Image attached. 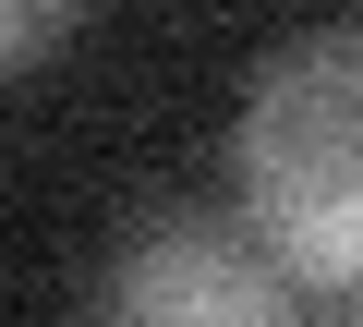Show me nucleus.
<instances>
[{
  "label": "nucleus",
  "instance_id": "obj_1",
  "mask_svg": "<svg viewBox=\"0 0 363 327\" xmlns=\"http://www.w3.org/2000/svg\"><path fill=\"white\" fill-rule=\"evenodd\" d=\"M230 194L303 291L363 315V25H303L242 73Z\"/></svg>",
  "mask_w": 363,
  "mask_h": 327
},
{
  "label": "nucleus",
  "instance_id": "obj_2",
  "mask_svg": "<svg viewBox=\"0 0 363 327\" xmlns=\"http://www.w3.org/2000/svg\"><path fill=\"white\" fill-rule=\"evenodd\" d=\"M97 327H303V279L255 243V218L169 206L109 243Z\"/></svg>",
  "mask_w": 363,
  "mask_h": 327
},
{
  "label": "nucleus",
  "instance_id": "obj_3",
  "mask_svg": "<svg viewBox=\"0 0 363 327\" xmlns=\"http://www.w3.org/2000/svg\"><path fill=\"white\" fill-rule=\"evenodd\" d=\"M61 37H73V0H25V13H13V61L61 49Z\"/></svg>",
  "mask_w": 363,
  "mask_h": 327
}]
</instances>
